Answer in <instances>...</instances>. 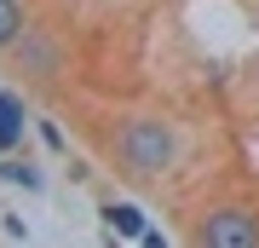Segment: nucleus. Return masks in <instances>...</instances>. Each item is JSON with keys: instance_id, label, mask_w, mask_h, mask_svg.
<instances>
[{"instance_id": "1", "label": "nucleus", "mask_w": 259, "mask_h": 248, "mask_svg": "<svg viewBox=\"0 0 259 248\" xmlns=\"http://www.w3.org/2000/svg\"><path fill=\"white\" fill-rule=\"evenodd\" d=\"M179 162V127L167 116H121L110 127V167L127 185H161Z\"/></svg>"}, {"instance_id": "8", "label": "nucleus", "mask_w": 259, "mask_h": 248, "mask_svg": "<svg viewBox=\"0 0 259 248\" xmlns=\"http://www.w3.org/2000/svg\"><path fill=\"white\" fill-rule=\"evenodd\" d=\"M40 145H47V150H58V156H64V150H69V145H64V133H58L52 121H40Z\"/></svg>"}, {"instance_id": "7", "label": "nucleus", "mask_w": 259, "mask_h": 248, "mask_svg": "<svg viewBox=\"0 0 259 248\" xmlns=\"http://www.w3.org/2000/svg\"><path fill=\"white\" fill-rule=\"evenodd\" d=\"M29 35V6L23 0H0V52H12Z\"/></svg>"}, {"instance_id": "5", "label": "nucleus", "mask_w": 259, "mask_h": 248, "mask_svg": "<svg viewBox=\"0 0 259 248\" xmlns=\"http://www.w3.org/2000/svg\"><path fill=\"white\" fill-rule=\"evenodd\" d=\"M98 220H104V231H110V237H127V242H144V231H150V220H144L139 202H104Z\"/></svg>"}, {"instance_id": "4", "label": "nucleus", "mask_w": 259, "mask_h": 248, "mask_svg": "<svg viewBox=\"0 0 259 248\" xmlns=\"http://www.w3.org/2000/svg\"><path fill=\"white\" fill-rule=\"evenodd\" d=\"M23 133H29V110H23V92L0 87V156L23 150Z\"/></svg>"}, {"instance_id": "6", "label": "nucleus", "mask_w": 259, "mask_h": 248, "mask_svg": "<svg viewBox=\"0 0 259 248\" xmlns=\"http://www.w3.org/2000/svg\"><path fill=\"white\" fill-rule=\"evenodd\" d=\"M0 179L18 185V191H47V173H40L29 156H18V150H12V156H0Z\"/></svg>"}, {"instance_id": "9", "label": "nucleus", "mask_w": 259, "mask_h": 248, "mask_svg": "<svg viewBox=\"0 0 259 248\" xmlns=\"http://www.w3.org/2000/svg\"><path fill=\"white\" fill-rule=\"evenodd\" d=\"M0 231H6V237H29V225L18 220V214H6V220H0Z\"/></svg>"}, {"instance_id": "3", "label": "nucleus", "mask_w": 259, "mask_h": 248, "mask_svg": "<svg viewBox=\"0 0 259 248\" xmlns=\"http://www.w3.org/2000/svg\"><path fill=\"white\" fill-rule=\"evenodd\" d=\"M6 58H12L18 75H29V81H58V69H64V46H58L47 29H35V23H29V35L12 46Z\"/></svg>"}, {"instance_id": "2", "label": "nucleus", "mask_w": 259, "mask_h": 248, "mask_svg": "<svg viewBox=\"0 0 259 248\" xmlns=\"http://www.w3.org/2000/svg\"><path fill=\"white\" fill-rule=\"evenodd\" d=\"M190 242H202V248H253L259 242V214L248 202H213V208L196 214Z\"/></svg>"}]
</instances>
